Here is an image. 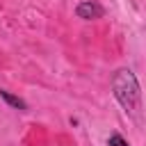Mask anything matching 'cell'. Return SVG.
Instances as JSON below:
<instances>
[{
  "label": "cell",
  "instance_id": "1",
  "mask_svg": "<svg viewBox=\"0 0 146 146\" xmlns=\"http://www.w3.org/2000/svg\"><path fill=\"white\" fill-rule=\"evenodd\" d=\"M112 89H114L116 100L125 107V112H137L139 110L141 91H139V82H137L132 71H128V68L116 71V75L112 78Z\"/></svg>",
  "mask_w": 146,
  "mask_h": 146
},
{
  "label": "cell",
  "instance_id": "2",
  "mask_svg": "<svg viewBox=\"0 0 146 146\" xmlns=\"http://www.w3.org/2000/svg\"><path fill=\"white\" fill-rule=\"evenodd\" d=\"M78 16H80V18H87V21H91V18H100V16H103V7H100L98 2L87 0V2L78 5Z\"/></svg>",
  "mask_w": 146,
  "mask_h": 146
},
{
  "label": "cell",
  "instance_id": "3",
  "mask_svg": "<svg viewBox=\"0 0 146 146\" xmlns=\"http://www.w3.org/2000/svg\"><path fill=\"white\" fill-rule=\"evenodd\" d=\"M0 98H5L9 105H14V107H18V110H25V103H23L21 98L11 96V94H9V91H5V89H0Z\"/></svg>",
  "mask_w": 146,
  "mask_h": 146
},
{
  "label": "cell",
  "instance_id": "4",
  "mask_svg": "<svg viewBox=\"0 0 146 146\" xmlns=\"http://www.w3.org/2000/svg\"><path fill=\"white\" fill-rule=\"evenodd\" d=\"M110 146H128V141H125L121 135H112V137H110Z\"/></svg>",
  "mask_w": 146,
  "mask_h": 146
}]
</instances>
